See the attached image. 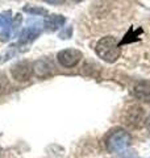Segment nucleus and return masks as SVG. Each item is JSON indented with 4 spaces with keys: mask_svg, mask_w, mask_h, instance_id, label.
<instances>
[{
    "mask_svg": "<svg viewBox=\"0 0 150 158\" xmlns=\"http://www.w3.org/2000/svg\"><path fill=\"white\" fill-rule=\"evenodd\" d=\"M96 54L106 62L112 63L121 56V49L117 42V40L112 36L103 37L102 40H99V42L96 44Z\"/></svg>",
    "mask_w": 150,
    "mask_h": 158,
    "instance_id": "1",
    "label": "nucleus"
},
{
    "mask_svg": "<svg viewBox=\"0 0 150 158\" xmlns=\"http://www.w3.org/2000/svg\"><path fill=\"white\" fill-rule=\"evenodd\" d=\"M131 144H132V136L124 129H117V131L112 132L106 141L107 149L111 153L123 152L127 149V148H129Z\"/></svg>",
    "mask_w": 150,
    "mask_h": 158,
    "instance_id": "2",
    "label": "nucleus"
},
{
    "mask_svg": "<svg viewBox=\"0 0 150 158\" xmlns=\"http://www.w3.org/2000/svg\"><path fill=\"white\" fill-rule=\"evenodd\" d=\"M144 118H145V113H144V108L141 106L133 104L125 111V124L129 125L131 128H138L144 124Z\"/></svg>",
    "mask_w": 150,
    "mask_h": 158,
    "instance_id": "3",
    "label": "nucleus"
},
{
    "mask_svg": "<svg viewBox=\"0 0 150 158\" xmlns=\"http://www.w3.org/2000/svg\"><path fill=\"white\" fill-rule=\"evenodd\" d=\"M57 58L58 62L63 67H74L82 59V53L77 50V49H65V50L58 53Z\"/></svg>",
    "mask_w": 150,
    "mask_h": 158,
    "instance_id": "4",
    "label": "nucleus"
},
{
    "mask_svg": "<svg viewBox=\"0 0 150 158\" xmlns=\"http://www.w3.org/2000/svg\"><path fill=\"white\" fill-rule=\"evenodd\" d=\"M11 73L17 82H27L32 77V65L27 61L19 62L11 69Z\"/></svg>",
    "mask_w": 150,
    "mask_h": 158,
    "instance_id": "5",
    "label": "nucleus"
},
{
    "mask_svg": "<svg viewBox=\"0 0 150 158\" xmlns=\"http://www.w3.org/2000/svg\"><path fill=\"white\" fill-rule=\"evenodd\" d=\"M134 98L140 102L150 103V81H140L133 88Z\"/></svg>",
    "mask_w": 150,
    "mask_h": 158,
    "instance_id": "6",
    "label": "nucleus"
},
{
    "mask_svg": "<svg viewBox=\"0 0 150 158\" xmlns=\"http://www.w3.org/2000/svg\"><path fill=\"white\" fill-rule=\"evenodd\" d=\"M40 34H41V27H40V24H37V25H29L21 32V34H20L19 44L20 45L29 44V42L34 41Z\"/></svg>",
    "mask_w": 150,
    "mask_h": 158,
    "instance_id": "7",
    "label": "nucleus"
},
{
    "mask_svg": "<svg viewBox=\"0 0 150 158\" xmlns=\"http://www.w3.org/2000/svg\"><path fill=\"white\" fill-rule=\"evenodd\" d=\"M65 23H66V19L63 16H61V15H50V16H48L45 19L44 27L48 32H54V31H57V29L61 28Z\"/></svg>",
    "mask_w": 150,
    "mask_h": 158,
    "instance_id": "8",
    "label": "nucleus"
},
{
    "mask_svg": "<svg viewBox=\"0 0 150 158\" xmlns=\"http://www.w3.org/2000/svg\"><path fill=\"white\" fill-rule=\"evenodd\" d=\"M52 69H53V66L48 59H40V61H37L34 63V71H36V74L38 77L49 75L50 71H52Z\"/></svg>",
    "mask_w": 150,
    "mask_h": 158,
    "instance_id": "9",
    "label": "nucleus"
},
{
    "mask_svg": "<svg viewBox=\"0 0 150 158\" xmlns=\"http://www.w3.org/2000/svg\"><path fill=\"white\" fill-rule=\"evenodd\" d=\"M25 12L31 13V15H36V16H41V15H46L48 11L44 8H40V7H33V6H28L24 8Z\"/></svg>",
    "mask_w": 150,
    "mask_h": 158,
    "instance_id": "10",
    "label": "nucleus"
},
{
    "mask_svg": "<svg viewBox=\"0 0 150 158\" xmlns=\"http://www.w3.org/2000/svg\"><path fill=\"white\" fill-rule=\"evenodd\" d=\"M71 28H69V29H66V31H63L62 33H59V37L61 38H63V40H66V38H70L71 37Z\"/></svg>",
    "mask_w": 150,
    "mask_h": 158,
    "instance_id": "11",
    "label": "nucleus"
},
{
    "mask_svg": "<svg viewBox=\"0 0 150 158\" xmlns=\"http://www.w3.org/2000/svg\"><path fill=\"white\" fill-rule=\"evenodd\" d=\"M44 2H46V3H49V4H54V6H58V4L65 3L66 0H44Z\"/></svg>",
    "mask_w": 150,
    "mask_h": 158,
    "instance_id": "12",
    "label": "nucleus"
},
{
    "mask_svg": "<svg viewBox=\"0 0 150 158\" xmlns=\"http://www.w3.org/2000/svg\"><path fill=\"white\" fill-rule=\"evenodd\" d=\"M146 127H148V129L150 131V115H149V117H148V120H146Z\"/></svg>",
    "mask_w": 150,
    "mask_h": 158,
    "instance_id": "13",
    "label": "nucleus"
},
{
    "mask_svg": "<svg viewBox=\"0 0 150 158\" xmlns=\"http://www.w3.org/2000/svg\"><path fill=\"white\" fill-rule=\"evenodd\" d=\"M73 2H75V3H79V2H83V0H73Z\"/></svg>",
    "mask_w": 150,
    "mask_h": 158,
    "instance_id": "14",
    "label": "nucleus"
}]
</instances>
